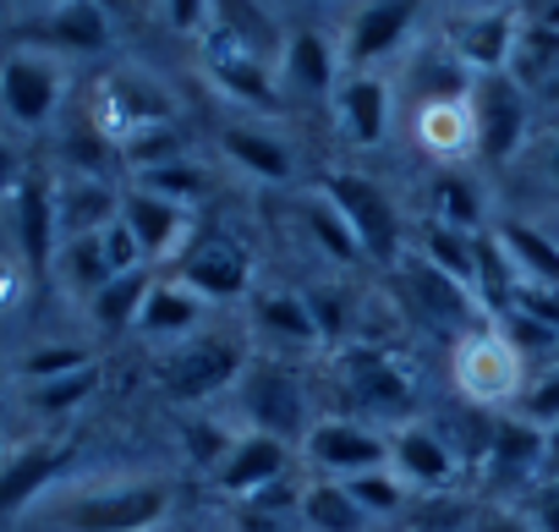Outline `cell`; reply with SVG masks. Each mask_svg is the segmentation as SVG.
<instances>
[{"instance_id":"cell-16","label":"cell","mask_w":559,"mask_h":532,"mask_svg":"<svg viewBox=\"0 0 559 532\" xmlns=\"http://www.w3.org/2000/svg\"><path fill=\"white\" fill-rule=\"evenodd\" d=\"M390 472L406 483V488H423V494H439L455 483V450L439 428L428 423H401L390 434Z\"/></svg>"},{"instance_id":"cell-13","label":"cell","mask_w":559,"mask_h":532,"mask_svg":"<svg viewBox=\"0 0 559 532\" xmlns=\"http://www.w3.org/2000/svg\"><path fill=\"white\" fill-rule=\"evenodd\" d=\"M67 94V78L50 56H7L0 61V110L17 127H45Z\"/></svg>"},{"instance_id":"cell-15","label":"cell","mask_w":559,"mask_h":532,"mask_svg":"<svg viewBox=\"0 0 559 532\" xmlns=\"http://www.w3.org/2000/svg\"><path fill=\"white\" fill-rule=\"evenodd\" d=\"M341 374H346V390L379 412V417H406L412 412V379L401 374V363L379 346H341Z\"/></svg>"},{"instance_id":"cell-35","label":"cell","mask_w":559,"mask_h":532,"mask_svg":"<svg viewBox=\"0 0 559 532\" xmlns=\"http://www.w3.org/2000/svg\"><path fill=\"white\" fill-rule=\"evenodd\" d=\"M417 252L433 263V270H444L450 281H461V286L477 281L472 236H466V230H450V225H439V220H423V230H417Z\"/></svg>"},{"instance_id":"cell-20","label":"cell","mask_w":559,"mask_h":532,"mask_svg":"<svg viewBox=\"0 0 559 532\" xmlns=\"http://www.w3.org/2000/svg\"><path fill=\"white\" fill-rule=\"evenodd\" d=\"M286 466H292V450H286V439H274V434H258V428H247V434H236L230 456L214 466V483H219L230 499H247V494H258V488L280 483V477H286Z\"/></svg>"},{"instance_id":"cell-48","label":"cell","mask_w":559,"mask_h":532,"mask_svg":"<svg viewBox=\"0 0 559 532\" xmlns=\"http://www.w3.org/2000/svg\"><path fill=\"white\" fill-rule=\"evenodd\" d=\"M302 297H308V308H313V319H319V335H324V341H341V335H346V314H352L346 292L319 286V292H302Z\"/></svg>"},{"instance_id":"cell-5","label":"cell","mask_w":559,"mask_h":532,"mask_svg":"<svg viewBox=\"0 0 559 532\" xmlns=\"http://www.w3.org/2000/svg\"><path fill=\"white\" fill-rule=\"evenodd\" d=\"M12 225H17L23 275L45 281L56 252H61V214H56V176L50 170H28L23 176V187L12 192Z\"/></svg>"},{"instance_id":"cell-31","label":"cell","mask_w":559,"mask_h":532,"mask_svg":"<svg viewBox=\"0 0 559 532\" xmlns=\"http://www.w3.org/2000/svg\"><path fill=\"white\" fill-rule=\"evenodd\" d=\"M219 149H225V159H230V165H241V170H247V176H258V181H292V170H297L292 149L280 143L274 132H252V127H225Z\"/></svg>"},{"instance_id":"cell-41","label":"cell","mask_w":559,"mask_h":532,"mask_svg":"<svg viewBox=\"0 0 559 532\" xmlns=\"http://www.w3.org/2000/svg\"><path fill=\"white\" fill-rule=\"evenodd\" d=\"M346 494L368 510V521L373 516H395L401 505H406V483L390 472V466H379V472H362V477H346Z\"/></svg>"},{"instance_id":"cell-36","label":"cell","mask_w":559,"mask_h":532,"mask_svg":"<svg viewBox=\"0 0 559 532\" xmlns=\"http://www.w3.org/2000/svg\"><path fill=\"white\" fill-rule=\"evenodd\" d=\"M61 270H67V281H72V292H83L88 303L116 281V270H110V258H105V241H99V230L94 236H72V241H61Z\"/></svg>"},{"instance_id":"cell-2","label":"cell","mask_w":559,"mask_h":532,"mask_svg":"<svg viewBox=\"0 0 559 532\" xmlns=\"http://www.w3.org/2000/svg\"><path fill=\"white\" fill-rule=\"evenodd\" d=\"M319 192L346 214V225L357 230V241H362L368 263H401L406 220H401L395 198H390L373 176H362V170H330V176L319 181Z\"/></svg>"},{"instance_id":"cell-51","label":"cell","mask_w":559,"mask_h":532,"mask_svg":"<svg viewBox=\"0 0 559 532\" xmlns=\"http://www.w3.org/2000/svg\"><path fill=\"white\" fill-rule=\"evenodd\" d=\"M165 17H170L176 34H198V39H203V28H209V0H165Z\"/></svg>"},{"instance_id":"cell-55","label":"cell","mask_w":559,"mask_h":532,"mask_svg":"<svg viewBox=\"0 0 559 532\" xmlns=\"http://www.w3.org/2000/svg\"><path fill=\"white\" fill-rule=\"evenodd\" d=\"M543 483H559V428H548V466H543Z\"/></svg>"},{"instance_id":"cell-49","label":"cell","mask_w":559,"mask_h":532,"mask_svg":"<svg viewBox=\"0 0 559 532\" xmlns=\"http://www.w3.org/2000/svg\"><path fill=\"white\" fill-rule=\"evenodd\" d=\"M521 516L532 521V532H559V483H537Z\"/></svg>"},{"instance_id":"cell-24","label":"cell","mask_w":559,"mask_h":532,"mask_svg":"<svg viewBox=\"0 0 559 532\" xmlns=\"http://www.w3.org/2000/svg\"><path fill=\"white\" fill-rule=\"evenodd\" d=\"M274 78L297 88V94H335L341 83V50H330V39L319 28H286V50H280Z\"/></svg>"},{"instance_id":"cell-25","label":"cell","mask_w":559,"mask_h":532,"mask_svg":"<svg viewBox=\"0 0 559 532\" xmlns=\"http://www.w3.org/2000/svg\"><path fill=\"white\" fill-rule=\"evenodd\" d=\"M209 28H219L225 39H236L247 56H258L263 67H280V50H286V28H280L263 0H209Z\"/></svg>"},{"instance_id":"cell-3","label":"cell","mask_w":559,"mask_h":532,"mask_svg":"<svg viewBox=\"0 0 559 532\" xmlns=\"http://www.w3.org/2000/svg\"><path fill=\"white\" fill-rule=\"evenodd\" d=\"M455 385L472 406H504L526 390V357L499 335V324H477L455 341Z\"/></svg>"},{"instance_id":"cell-60","label":"cell","mask_w":559,"mask_h":532,"mask_svg":"<svg viewBox=\"0 0 559 532\" xmlns=\"http://www.w3.org/2000/svg\"><path fill=\"white\" fill-rule=\"evenodd\" d=\"M0 406H7V368H0Z\"/></svg>"},{"instance_id":"cell-40","label":"cell","mask_w":559,"mask_h":532,"mask_svg":"<svg viewBox=\"0 0 559 532\" xmlns=\"http://www.w3.org/2000/svg\"><path fill=\"white\" fill-rule=\"evenodd\" d=\"M94 390H99V363H88V368H78V374H67V379L34 385V390H28V401H34V412L56 417V412H72L78 401H88Z\"/></svg>"},{"instance_id":"cell-14","label":"cell","mask_w":559,"mask_h":532,"mask_svg":"<svg viewBox=\"0 0 559 532\" xmlns=\"http://www.w3.org/2000/svg\"><path fill=\"white\" fill-rule=\"evenodd\" d=\"M12 39L39 45V50H61V56H99V50H110V17L99 0H67V7L12 28Z\"/></svg>"},{"instance_id":"cell-44","label":"cell","mask_w":559,"mask_h":532,"mask_svg":"<svg viewBox=\"0 0 559 532\" xmlns=\"http://www.w3.org/2000/svg\"><path fill=\"white\" fill-rule=\"evenodd\" d=\"M493 324H499V335H504L521 357H543V352H554V346H559V330H548L543 319H532V314H521V308L499 314Z\"/></svg>"},{"instance_id":"cell-22","label":"cell","mask_w":559,"mask_h":532,"mask_svg":"<svg viewBox=\"0 0 559 532\" xmlns=\"http://www.w3.org/2000/svg\"><path fill=\"white\" fill-rule=\"evenodd\" d=\"M176 281H181V286H192L203 303H230V297H241V292H247L252 263H247V252H241L236 241L209 236V241H198V247L181 258Z\"/></svg>"},{"instance_id":"cell-37","label":"cell","mask_w":559,"mask_h":532,"mask_svg":"<svg viewBox=\"0 0 559 532\" xmlns=\"http://www.w3.org/2000/svg\"><path fill=\"white\" fill-rule=\"evenodd\" d=\"M428 203H433V220H439V225L477 236V225H483V198H477V187H472L466 176H455V170L433 176V192H428Z\"/></svg>"},{"instance_id":"cell-28","label":"cell","mask_w":559,"mask_h":532,"mask_svg":"<svg viewBox=\"0 0 559 532\" xmlns=\"http://www.w3.org/2000/svg\"><path fill=\"white\" fill-rule=\"evenodd\" d=\"M493 236H499L504 258L515 263L521 286L559 292V241H554L548 230H537V225H526V220H504V225H493Z\"/></svg>"},{"instance_id":"cell-53","label":"cell","mask_w":559,"mask_h":532,"mask_svg":"<svg viewBox=\"0 0 559 532\" xmlns=\"http://www.w3.org/2000/svg\"><path fill=\"white\" fill-rule=\"evenodd\" d=\"M23 281H28V275L17 270V263H7V258H0V314H7V308L23 297Z\"/></svg>"},{"instance_id":"cell-59","label":"cell","mask_w":559,"mask_h":532,"mask_svg":"<svg viewBox=\"0 0 559 532\" xmlns=\"http://www.w3.org/2000/svg\"><path fill=\"white\" fill-rule=\"evenodd\" d=\"M548 170H554V181H559V143H554V154H548Z\"/></svg>"},{"instance_id":"cell-47","label":"cell","mask_w":559,"mask_h":532,"mask_svg":"<svg viewBox=\"0 0 559 532\" xmlns=\"http://www.w3.org/2000/svg\"><path fill=\"white\" fill-rule=\"evenodd\" d=\"M99 241H105V258H110V270H116V275H132V270H143V263H148L127 220H110V225L99 230Z\"/></svg>"},{"instance_id":"cell-18","label":"cell","mask_w":559,"mask_h":532,"mask_svg":"<svg viewBox=\"0 0 559 532\" xmlns=\"http://www.w3.org/2000/svg\"><path fill=\"white\" fill-rule=\"evenodd\" d=\"M401 286H406V297H412L428 319L461 324V335H466V330H477V314H483L477 292H472V286H461V281H450L444 270H433V263H428L423 252H406V258H401Z\"/></svg>"},{"instance_id":"cell-26","label":"cell","mask_w":559,"mask_h":532,"mask_svg":"<svg viewBox=\"0 0 559 532\" xmlns=\"http://www.w3.org/2000/svg\"><path fill=\"white\" fill-rule=\"evenodd\" d=\"M56 214H61V241L72 236H94L110 220H121V192L110 181H88V176H67L56 181Z\"/></svg>"},{"instance_id":"cell-38","label":"cell","mask_w":559,"mask_h":532,"mask_svg":"<svg viewBox=\"0 0 559 532\" xmlns=\"http://www.w3.org/2000/svg\"><path fill=\"white\" fill-rule=\"evenodd\" d=\"M121 159L143 176V170H159V165H176V159H187V132L176 127V121H159V127H143V132H132L127 143H121Z\"/></svg>"},{"instance_id":"cell-56","label":"cell","mask_w":559,"mask_h":532,"mask_svg":"<svg viewBox=\"0 0 559 532\" xmlns=\"http://www.w3.org/2000/svg\"><path fill=\"white\" fill-rule=\"evenodd\" d=\"M537 28H548V34H559V0H548V7L537 12Z\"/></svg>"},{"instance_id":"cell-30","label":"cell","mask_w":559,"mask_h":532,"mask_svg":"<svg viewBox=\"0 0 559 532\" xmlns=\"http://www.w3.org/2000/svg\"><path fill=\"white\" fill-rule=\"evenodd\" d=\"M252 319L269 341H286V346H324L319 335V319L308 308V297L297 292H258L252 297Z\"/></svg>"},{"instance_id":"cell-43","label":"cell","mask_w":559,"mask_h":532,"mask_svg":"<svg viewBox=\"0 0 559 532\" xmlns=\"http://www.w3.org/2000/svg\"><path fill=\"white\" fill-rule=\"evenodd\" d=\"M94 357L83 352V346H39V352H28L23 363H17V374L28 379V385H50V379H67V374H78V368H88Z\"/></svg>"},{"instance_id":"cell-57","label":"cell","mask_w":559,"mask_h":532,"mask_svg":"<svg viewBox=\"0 0 559 532\" xmlns=\"http://www.w3.org/2000/svg\"><path fill=\"white\" fill-rule=\"evenodd\" d=\"M472 12H493V7H510V0H466Z\"/></svg>"},{"instance_id":"cell-58","label":"cell","mask_w":559,"mask_h":532,"mask_svg":"<svg viewBox=\"0 0 559 532\" xmlns=\"http://www.w3.org/2000/svg\"><path fill=\"white\" fill-rule=\"evenodd\" d=\"M23 7H50L56 12V7H67V0H23Z\"/></svg>"},{"instance_id":"cell-11","label":"cell","mask_w":559,"mask_h":532,"mask_svg":"<svg viewBox=\"0 0 559 532\" xmlns=\"http://www.w3.org/2000/svg\"><path fill=\"white\" fill-rule=\"evenodd\" d=\"M241 368H247V357H241L236 341L203 335V341H187L181 352H170V357L159 363V385H165L176 401H209L214 390L236 385Z\"/></svg>"},{"instance_id":"cell-6","label":"cell","mask_w":559,"mask_h":532,"mask_svg":"<svg viewBox=\"0 0 559 532\" xmlns=\"http://www.w3.org/2000/svg\"><path fill=\"white\" fill-rule=\"evenodd\" d=\"M159 121H176L170 110V94L143 78V72H110L94 94V127L110 138V143H127L132 132L143 127H159Z\"/></svg>"},{"instance_id":"cell-12","label":"cell","mask_w":559,"mask_h":532,"mask_svg":"<svg viewBox=\"0 0 559 532\" xmlns=\"http://www.w3.org/2000/svg\"><path fill=\"white\" fill-rule=\"evenodd\" d=\"M302 445H308V461H313L319 472H330L335 483L390 466V439H379L373 428L346 423V417H324V423H313Z\"/></svg>"},{"instance_id":"cell-42","label":"cell","mask_w":559,"mask_h":532,"mask_svg":"<svg viewBox=\"0 0 559 532\" xmlns=\"http://www.w3.org/2000/svg\"><path fill=\"white\" fill-rule=\"evenodd\" d=\"M138 187H148V192H159V198H170V203H198L203 198V170L192 165V159H176V165H159V170H143L138 176Z\"/></svg>"},{"instance_id":"cell-50","label":"cell","mask_w":559,"mask_h":532,"mask_svg":"<svg viewBox=\"0 0 559 532\" xmlns=\"http://www.w3.org/2000/svg\"><path fill=\"white\" fill-rule=\"evenodd\" d=\"M510 308H521V314L543 319L548 330H559V292H543V286H521ZM510 308H504V314H510Z\"/></svg>"},{"instance_id":"cell-21","label":"cell","mask_w":559,"mask_h":532,"mask_svg":"<svg viewBox=\"0 0 559 532\" xmlns=\"http://www.w3.org/2000/svg\"><path fill=\"white\" fill-rule=\"evenodd\" d=\"M121 220L132 225V236H138V247H143L148 263L181 252V241H187V230H192V214H187L181 203H170V198H159V192H148V187H138V181L121 192Z\"/></svg>"},{"instance_id":"cell-10","label":"cell","mask_w":559,"mask_h":532,"mask_svg":"<svg viewBox=\"0 0 559 532\" xmlns=\"http://www.w3.org/2000/svg\"><path fill=\"white\" fill-rule=\"evenodd\" d=\"M241 412L258 434H274V439H292L302 434V379L280 363H247L241 379Z\"/></svg>"},{"instance_id":"cell-46","label":"cell","mask_w":559,"mask_h":532,"mask_svg":"<svg viewBox=\"0 0 559 532\" xmlns=\"http://www.w3.org/2000/svg\"><path fill=\"white\" fill-rule=\"evenodd\" d=\"M230 445H236V434H225L219 423H203V417H192V423H187V450H192V461H198V466H209V472H214V466L230 456Z\"/></svg>"},{"instance_id":"cell-8","label":"cell","mask_w":559,"mask_h":532,"mask_svg":"<svg viewBox=\"0 0 559 532\" xmlns=\"http://www.w3.org/2000/svg\"><path fill=\"white\" fill-rule=\"evenodd\" d=\"M203 72L219 94H230L236 105H252V110H286V99H280V78L274 67H263L258 56H247L236 39H225L219 28H203Z\"/></svg>"},{"instance_id":"cell-32","label":"cell","mask_w":559,"mask_h":532,"mask_svg":"<svg viewBox=\"0 0 559 532\" xmlns=\"http://www.w3.org/2000/svg\"><path fill=\"white\" fill-rule=\"evenodd\" d=\"M302 527L308 532H368V510L346 494V483L319 477L302 488Z\"/></svg>"},{"instance_id":"cell-1","label":"cell","mask_w":559,"mask_h":532,"mask_svg":"<svg viewBox=\"0 0 559 532\" xmlns=\"http://www.w3.org/2000/svg\"><path fill=\"white\" fill-rule=\"evenodd\" d=\"M170 505H176V494L159 477L116 483V488H94V494L67 499L56 510V527L61 532H154L170 516Z\"/></svg>"},{"instance_id":"cell-17","label":"cell","mask_w":559,"mask_h":532,"mask_svg":"<svg viewBox=\"0 0 559 532\" xmlns=\"http://www.w3.org/2000/svg\"><path fill=\"white\" fill-rule=\"evenodd\" d=\"M543 466H548V434L526 417H499L488 456H483L488 488H521V483L543 477Z\"/></svg>"},{"instance_id":"cell-61","label":"cell","mask_w":559,"mask_h":532,"mask_svg":"<svg viewBox=\"0 0 559 532\" xmlns=\"http://www.w3.org/2000/svg\"><path fill=\"white\" fill-rule=\"evenodd\" d=\"M292 532H297V527H292Z\"/></svg>"},{"instance_id":"cell-45","label":"cell","mask_w":559,"mask_h":532,"mask_svg":"<svg viewBox=\"0 0 559 532\" xmlns=\"http://www.w3.org/2000/svg\"><path fill=\"white\" fill-rule=\"evenodd\" d=\"M521 417H526V423H537L543 434H548V428H559V368H554V374H543V379H532V385L521 390Z\"/></svg>"},{"instance_id":"cell-52","label":"cell","mask_w":559,"mask_h":532,"mask_svg":"<svg viewBox=\"0 0 559 532\" xmlns=\"http://www.w3.org/2000/svg\"><path fill=\"white\" fill-rule=\"evenodd\" d=\"M23 176H28V165H23V154L0 138V198H12L17 187H23Z\"/></svg>"},{"instance_id":"cell-19","label":"cell","mask_w":559,"mask_h":532,"mask_svg":"<svg viewBox=\"0 0 559 532\" xmlns=\"http://www.w3.org/2000/svg\"><path fill=\"white\" fill-rule=\"evenodd\" d=\"M67 466H72V445L67 439H39V445H23L17 456H7L0 461V516L28 510Z\"/></svg>"},{"instance_id":"cell-33","label":"cell","mask_w":559,"mask_h":532,"mask_svg":"<svg viewBox=\"0 0 559 532\" xmlns=\"http://www.w3.org/2000/svg\"><path fill=\"white\" fill-rule=\"evenodd\" d=\"M302 220H308V236L335 258V263H368V252H362V241H357V230L346 225V214L313 187L308 198H302Z\"/></svg>"},{"instance_id":"cell-9","label":"cell","mask_w":559,"mask_h":532,"mask_svg":"<svg viewBox=\"0 0 559 532\" xmlns=\"http://www.w3.org/2000/svg\"><path fill=\"white\" fill-rule=\"evenodd\" d=\"M444 45L455 50V61H461L472 78L510 72V61H515V45H521V12H515V7H493V12H461V17L444 28Z\"/></svg>"},{"instance_id":"cell-54","label":"cell","mask_w":559,"mask_h":532,"mask_svg":"<svg viewBox=\"0 0 559 532\" xmlns=\"http://www.w3.org/2000/svg\"><path fill=\"white\" fill-rule=\"evenodd\" d=\"M477 532H532V521L521 510H493V516H483Z\"/></svg>"},{"instance_id":"cell-39","label":"cell","mask_w":559,"mask_h":532,"mask_svg":"<svg viewBox=\"0 0 559 532\" xmlns=\"http://www.w3.org/2000/svg\"><path fill=\"white\" fill-rule=\"evenodd\" d=\"M61 159L72 165V176L105 181V170L121 159V143H110V138L88 121V127H78V132H67V138H61Z\"/></svg>"},{"instance_id":"cell-34","label":"cell","mask_w":559,"mask_h":532,"mask_svg":"<svg viewBox=\"0 0 559 532\" xmlns=\"http://www.w3.org/2000/svg\"><path fill=\"white\" fill-rule=\"evenodd\" d=\"M148 292H154V275H148V270L116 275V281L88 303V308H94V324H99V330H110V335H116V330H127V324L138 330V314H143Z\"/></svg>"},{"instance_id":"cell-23","label":"cell","mask_w":559,"mask_h":532,"mask_svg":"<svg viewBox=\"0 0 559 532\" xmlns=\"http://www.w3.org/2000/svg\"><path fill=\"white\" fill-rule=\"evenodd\" d=\"M330 99H335L341 132L357 149H379L384 143V132H390V83L379 72H341Z\"/></svg>"},{"instance_id":"cell-7","label":"cell","mask_w":559,"mask_h":532,"mask_svg":"<svg viewBox=\"0 0 559 532\" xmlns=\"http://www.w3.org/2000/svg\"><path fill=\"white\" fill-rule=\"evenodd\" d=\"M423 0H362L341 39V72H373L384 56H395L417 23Z\"/></svg>"},{"instance_id":"cell-29","label":"cell","mask_w":559,"mask_h":532,"mask_svg":"<svg viewBox=\"0 0 559 532\" xmlns=\"http://www.w3.org/2000/svg\"><path fill=\"white\" fill-rule=\"evenodd\" d=\"M203 319V297L181 281H154L143 314H138V330L154 335V341H176V335H192Z\"/></svg>"},{"instance_id":"cell-27","label":"cell","mask_w":559,"mask_h":532,"mask_svg":"<svg viewBox=\"0 0 559 532\" xmlns=\"http://www.w3.org/2000/svg\"><path fill=\"white\" fill-rule=\"evenodd\" d=\"M417 143L423 154L433 159H466L477 154V121H472V105L466 99H433V105H417Z\"/></svg>"},{"instance_id":"cell-4","label":"cell","mask_w":559,"mask_h":532,"mask_svg":"<svg viewBox=\"0 0 559 532\" xmlns=\"http://www.w3.org/2000/svg\"><path fill=\"white\" fill-rule=\"evenodd\" d=\"M466 105H472V121H477V154L488 165L515 159V149L526 138V88L510 72H488V78H472Z\"/></svg>"}]
</instances>
